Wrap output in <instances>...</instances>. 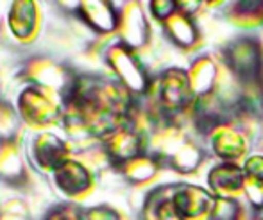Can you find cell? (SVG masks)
<instances>
[{"label": "cell", "instance_id": "22", "mask_svg": "<svg viewBox=\"0 0 263 220\" xmlns=\"http://www.w3.org/2000/svg\"><path fill=\"white\" fill-rule=\"evenodd\" d=\"M0 176L4 179H20L24 176L22 154L13 143H4L0 147Z\"/></svg>", "mask_w": 263, "mask_h": 220}, {"label": "cell", "instance_id": "19", "mask_svg": "<svg viewBox=\"0 0 263 220\" xmlns=\"http://www.w3.org/2000/svg\"><path fill=\"white\" fill-rule=\"evenodd\" d=\"M9 25L18 38H25L36 25V7L32 2H14L9 13Z\"/></svg>", "mask_w": 263, "mask_h": 220}, {"label": "cell", "instance_id": "17", "mask_svg": "<svg viewBox=\"0 0 263 220\" xmlns=\"http://www.w3.org/2000/svg\"><path fill=\"white\" fill-rule=\"evenodd\" d=\"M163 27H165L168 38L183 48L194 47L199 40V31L195 27L194 20H192V16L181 13L179 9L163 22Z\"/></svg>", "mask_w": 263, "mask_h": 220}, {"label": "cell", "instance_id": "3", "mask_svg": "<svg viewBox=\"0 0 263 220\" xmlns=\"http://www.w3.org/2000/svg\"><path fill=\"white\" fill-rule=\"evenodd\" d=\"M226 63L235 74L236 79L242 81L246 86L261 84L263 72V54L261 47L253 38L235 40L226 48Z\"/></svg>", "mask_w": 263, "mask_h": 220}, {"label": "cell", "instance_id": "15", "mask_svg": "<svg viewBox=\"0 0 263 220\" xmlns=\"http://www.w3.org/2000/svg\"><path fill=\"white\" fill-rule=\"evenodd\" d=\"M83 18L99 32H111L118 27L120 18L111 2H83L81 4Z\"/></svg>", "mask_w": 263, "mask_h": 220}, {"label": "cell", "instance_id": "10", "mask_svg": "<svg viewBox=\"0 0 263 220\" xmlns=\"http://www.w3.org/2000/svg\"><path fill=\"white\" fill-rule=\"evenodd\" d=\"M120 34L127 48H140L149 40V24L138 4H129L120 18Z\"/></svg>", "mask_w": 263, "mask_h": 220}, {"label": "cell", "instance_id": "5", "mask_svg": "<svg viewBox=\"0 0 263 220\" xmlns=\"http://www.w3.org/2000/svg\"><path fill=\"white\" fill-rule=\"evenodd\" d=\"M107 63L120 79V84L129 93H145L149 89V77L131 48L125 45H115L107 50Z\"/></svg>", "mask_w": 263, "mask_h": 220}, {"label": "cell", "instance_id": "14", "mask_svg": "<svg viewBox=\"0 0 263 220\" xmlns=\"http://www.w3.org/2000/svg\"><path fill=\"white\" fill-rule=\"evenodd\" d=\"M186 74H188V81H190L192 91H194L195 97H204V95H210V93L215 91L218 68L210 56L199 58Z\"/></svg>", "mask_w": 263, "mask_h": 220}, {"label": "cell", "instance_id": "6", "mask_svg": "<svg viewBox=\"0 0 263 220\" xmlns=\"http://www.w3.org/2000/svg\"><path fill=\"white\" fill-rule=\"evenodd\" d=\"M172 200L183 220H201L210 217L215 197L201 186L177 185L174 186Z\"/></svg>", "mask_w": 263, "mask_h": 220}, {"label": "cell", "instance_id": "21", "mask_svg": "<svg viewBox=\"0 0 263 220\" xmlns=\"http://www.w3.org/2000/svg\"><path fill=\"white\" fill-rule=\"evenodd\" d=\"M231 18L240 25H261L263 24V2L261 0H242L231 4Z\"/></svg>", "mask_w": 263, "mask_h": 220}, {"label": "cell", "instance_id": "25", "mask_svg": "<svg viewBox=\"0 0 263 220\" xmlns=\"http://www.w3.org/2000/svg\"><path fill=\"white\" fill-rule=\"evenodd\" d=\"M83 220H120V215L111 208L99 206L83 211Z\"/></svg>", "mask_w": 263, "mask_h": 220}, {"label": "cell", "instance_id": "2", "mask_svg": "<svg viewBox=\"0 0 263 220\" xmlns=\"http://www.w3.org/2000/svg\"><path fill=\"white\" fill-rule=\"evenodd\" d=\"M154 145L158 149L159 161L163 159L183 174L197 170L204 158L201 149L190 138L184 136V133L176 127V124H168L159 129Z\"/></svg>", "mask_w": 263, "mask_h": 220}, {"label": "cell", "instance_id": "11", "mask_svg": "<svg viewBox=\"0 0 263 220\" xmlns=\"http://www.w3.org/2000/svg\"><path fill=\"white\" fill-rule=\"evenodd\" d=\"M213 149L224 163H235L247 152V138L229 124L220 125L213 133Z\"/></svg>", "mask_w": 263, "mask_h": 220}, {"label": "cell", "instance_id": "20", "mask_svg": "<svg viewBox=\"0 0 263 220\" xmlns=\"http://www.w3.org/2000/svg\"><path fill=\"white\" fill-rule=\"evenodd\" d=\"M159 159L154 156H147L142 154L138 158L131 159V161L124 163L122 170H124L125 177L133 182H145L149 179H153L159 170Z\"/></svg>", "mask_w": 263, "mask_h": 220}, {"label": "cell", "instance_id": "4", "mask_svg": "<svg viewBox=\"0 0 263 220\" xmlns=\"http://www.w3.org/2000/svg\"><path fill=\"white\" fill-rule=\"evenodd\" d=\"M158 104L159 109L170 118L194 104V91L184 70L170 68L161 74L158 83Z\"/></svg>", "mask_w": 263, "mask_h": 220}, {"label": "cell", "instance_id": "27", "mask_svg": "<svg viewBox=\"0 0 263 220\" xmlns=\"http://www.w3.org/2000/svg\"><path fill=\"white\" fill-rule=\"evenodd\" d=\"M253 220H260V218H253Z\"/></svg>", "mask_w": 263, "mask_h": 220}, {"label": "cell", "instance_id": "23", "mask_svg": "<svg viewBox=\"0 0 263 220\" xmlns=\"http://www.w3.org/2000/svg\"><path fill=\"white\" fill-rule=\"evenodd\" d=\"M240 217H242V208L235 199L215 197L210 220H240Z\"/></svg>", "mask_w": 263, "mask_h": 220}, {"label": "cell", "instance_id": "16", "mask_svg": "<svg viewBox=\"0 0 263 220\" xmlns=\"http://www.w3.org/2000/svg\"><path fill=\"white\" fill-rule=\"evenodd\" d=\"M54 176H55V182H58L59 188H61L63 192L70 193V195L84 192L91 182L90 172L86 170V167L79 161H70V159H66V161L55 170Z\"/></svg>", "mask_w": 263, "mask_h": 220}, {"label": "cell", "instance_id": "9", "mask_svg": "<svg viewBox=\"0 0 263 220\" xmlns=\"http://www.w3.org/2000/svg\"><path fill=\"white\" fill-rule=\"evenodd\" d=\"M208 185L210 190L217 197L233 199V195H236V193L246 188L243 170L235 163H220V165L213 167L210 170Z\"/></svg>", "mask_w": 263, "mask_h": 220}, {"label": "cell", "instance_id": "8", "mask_svg": "<svg viewBox=\"0 0 263 220\" xmlns=\"http://www.w3.org/2000/svg\"><path fill=\"white\" fill-rule=\"evenodd\" d=\"M145 136L140 131L124 125L106 138V152L115 163H127L143 154Z\"/></svg>", "mask_w": 263, "mask_h": 220}, {"label": "cell", "instance_id": "12", "mask_svg": "<svg viewBox=\"0 0 263 220\" xmlns=\"http://www.w3.org/2000/svg\"><path fill=\"white\" fill-rule=\"evenodd\" d=\"M66 156H68V149L55 134L43 133L34 140V158L43 169L55 172L68 159Z\"/></svg>", "mask_w": 263, "mask_h": 220}, {"label": "cell", "instance_id": "13", "mask_svg": "<svg viewBox=\"0 0 263 220\" xmlns=\"http://www.w3.org/2000/svg\"><path fill=\"white\" fill-rule=\"evenodd\" d=\"M174 186L158 188L147 197L143 206V220H183L172 200Z\"/></svg>", "mask_w": 263, "mask_h": 220}, {"label": "cell", "instance_id": "24", "mask_svg": "<svg viewBox=\"0 0 263 220\" xmlns=\"http://www.w3.org/2000/svg\"><path fill=\"white\" fill-rule=\"evenodd\" d=\"M151 11L158 18L159 22H165L168 16H172L177 11V2L172 0H156V2H151Z\"/></svg>", "mask_w": 263, "mask_h": 220}, {"label": "cell", "instance_id": "7", "mask_svg": "<svg viewBox=\"0 0 263 220\" xmlns=\"http://www.w3.org/2000/svg\"><path fill=\"white\" fill-rule=\"evenodd\" d=\"M22 117L34 125H45L59 117V107L49 91L43 88H31L20 97Z\"/></svg>", "mask_w": 263, "mask_h": 220}, {"label": "cell", "instance_id": "18", "mask_svg": "<svg viewBox=\"0 0 263 220\" xmlns=\"http://www.w3.org/2000/svg\"><path fill=\"white\" fill-rule=\"evenodd\" d=\"M31 76L32 79H36V83L40 84L43 89L47 91H70L73 83L68 81V76H66L65 68L55 63L50 61H36L31 65Z\"/></svg>", "mask_w": 263, "mask_h": 220}, {"label": "cell", "instance_id": "26", "mask_svg": "<svg viewBox=\"0 0 263 220\" xmlns=\"http://www.w3.org/2000/svg\"><path fill=\"white\" fill-rule=\"evenodd\" d=\"M49 220H83V213L76 211L73 208H61V210L54 211Z\"/></svg>", "mask_w": 263, "mask_h": 220}, {"label": "cell", "instance_id": "1", "mask_svg": "<svg viewBox=\"0 0 263 220\" xmlns=\"http://www.w3.org/2000/svg\"><path fill=\"white\" fill-rule=\"evenodd\" d=\"M131 97L122 84L84 77L66 97V131L76 136H109L127 125Z\"/></svg>", "mask_w": 263, "mask_h": 220}]
</instances>
